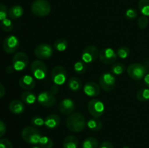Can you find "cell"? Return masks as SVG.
Masks as SVG:
<instances>
[{
    "label": "cell",
    "instance_id": "ab89813d",
    "mask_svg": "<svg viewBox=\"0 0 149 148\" xmlns=\"http://www.w3.org/2000/svg\"><path fill=\"white\" fill-rule=\"evenodd\" d=\"M99 148H113V146L110 142L104 141L103 142H102V144L100 145Z\"/></svg>",
    "mask_w": 149,
    "mask_h": 148
},
{
    "label": "cell",
    "instance_id": "74e56055",
    "mask_svg": "<svg viewBox=\"0 0 149 148\" xmlns=\"http://www.w3.org/2000/svg\"><path fill=\"white\" fill-rule=\"evenodd\" d=\"M0 148H13V147L9 139L2 138L0 139Z\"/></svg>",
    "mask_w": 149,
    "mask_h": 148
},
{
    "label": "cell",
    "instance_id": "d4e9b609",
    "mask_svg": "<svg viewBox=\"0 0 149 148\" xmlns=\"http://www.w3.org/2000/svg\"><path fill=\"white\" fill-rule=\"evenodd\" d=\"M126 70V67L124 64L121 62H116V63L113 64V65L111 68V71L113 75H119L124 73V72Z\"/></svg>",
    "mask_w": 149,
    "mask_h": 148
},
{
    "label": "cell",
    "instance_id": "7402d4cb",
    "mask_svg": "<svg viewBox=\"0 0 149 148\" xmlns=\"http://www.w3.org/2000/svg\"><path fill=\"white\" fill-rule=\"evenodd\" d=\"M68 88L73 91H79L81 88V81L77 77H71L69 80H68Z\"/></svg>",
    "mask_w": 149,
    "mask_h": 148
},
{
    "label": "cell",
    "instance_id": "83f0119b",
    "mask_svg": "<svg viewBox=\"0 0 149 148\" xmlns=\"http://www.w3.org/2000/svg\"><path fill=\"white\" fill-rule=\"evenodd\" d=\"M138 8L143 15L149 16V0H140Z\"/></svg>",
    "mask_w": 149,
    "mask_h": 148
},
{
    "label": "cell",
    "instance_id": "f35d334b",
    "mask_svg": "<svg viewBox=\"0 0 149 148\" xmlns=\"http://www.w3.org/2000/svg\"><path fill=\"white\" fill-rule=\"evenodd\" d=\"M5 132H6L5 123H4L2 120H0V138L2 137V136L5 134Z\"/></svg>",
    "mask_w": 149,
    "mask_h": 148
},
{
    "label": "cell",
    "instance_id": "ac0fdd59",
    "mask_svg": "<svg viewBox=\"0 0 149 148\" xmlns=\"http://www.w3.org/2000/svg\"><path fill=\"white\" fill-rule=\"evenodd\" d=\"M45 121V125L48 129H54L58 127V126L60 125V123H61V119H60L59 116L57 115L51 114L47 116Z\"/></svg>",
    "mask_w": 149,
    "mask_h": 148
},
{
    "label": "cell",
    "instance_id": "4316f807",
    "mask_svg": "<svg viewBox=\"0 0 149 148\" xmlns=\"http://www.w3.org/2000/svg\"><path fill=\"white\" fill-rule=\"evenodd\" d=\"M137 100L140 102H146L149 100V89L143 88L140 89L136 94Z\"/></svg>",
    "mask_w": 149,
    "mask_h": 148
},
{
    "label": "cell",
    "instance_id": "44dd1931",
    "mask_svg": "<svg viewBox=\"0 0 149 148\" xmlns=\"http://www.w3.org/2000/svg\"><path fill=\"white\" fill-rule=\"evenodd\" d=\"M23 15V8L20 5H14L9 10L8 15L12 19H18Z\"/></svg>",
    "mask_w": 149,
    "mask_h": 148
},
{
    "label": "cell",
    "instance_id": "5bb4252c",
    "mask_svg": "<svg viewBox=\"0 0 149 148\" xmlns=\"http://www.w3.org/2000/svg\"><path fill=\"white\" fill-rule=\"evenodd\" d=\"M37 101L41 105L49 107L55 104L56 98L50 91H42L38 95Z\"/></svg>",
    "mask_w": 149,
    "mask_h": 148
},
{
    "label": "cell",
    "instance_id": "603a6c76",
    "mask_svg": "<svg viewBox=\"0 0 149 148\" xmlns=\"http://www.w3.org/2000/svg\"><path fill=\"white\" fill-rule=\"evenodd\" d=\"M22 102L25 104H33L36 100V95L31 91H25L21 94Z\"/></svg>",
    "mask_w": 149,
    "mask_h": 148
},
{
    "label": "cell",
    "instance_id": "d6986e66",
    "mask_svg": "<svg viewBox=\"0 0 149 148\" xmlns=\"http://www.w3.org/2000/svg\"><path fill=\"white\" fill-rule=\"evenodd\" d=\"M10 110L15 115H20L25 110V105L23 102L20 100H13L9 105Z\"/></svg>",
    "mask_w": 149,
    "mask_h": 148
},
{
    "label": "cell",
    "instance_id": "6da1fadb",
    "mask_svg": "<svg viewBox=\"0 0 149 148\" xmlns=\"http://www.w3.org/2000/svg\"><path fill=\"white\" fill-rule=\"evenodd\" d=\"M86 124L87 122L84 117L79 113H72L66 120L67 128L71 131L77 133L81 131L85 128Z\"/></svg>",
    "mask_w": 149,
    "mask_h": 148
},
{
    "label": "cell",
    "instance_id": "9a60e30c",
    "mask_svg": "<svg viewBox=\"0 0 149 148\" xmlns=\"http://www.w3.org/2000/svg\"><path fill=\"white\" fill-rule=\"evenodd\" d=\"M75 108L74 101L71 99H64L59 104V110L61 113L65 115H69L72 113Z\"/></svg>",
    "mask_w": 149,
    "mask_h": 148
},
{
    "label": "cell",
    "instance_id": "4fadbf2b",
    "mask_svg": "<svg viewBox=\"0 0 149 148\" xmlns=\"http://www.w3.org/2000/svg\"><path fill=\"white\" fill-rule=\"evenodd\" d=\"M99 53L97 47L90 45L85 47L81 53V60L85 63H90L95 60L98 57Z\"/></svg>",
    "mask_w": 149,
    "mask_h": 148
},
{
    "label": "cell",
    "instance_id": "7a4b0ae2",
    "mask_svg": "<svg viewBox=\"0 0 149 148\" xmlns=\"http://www.w3.org/2000/svg\"><path fill=\"white\" fill-rule=\"evenodd\" d=\"M21 136L27 143L31 145H37L42 138V133L36 128L33 126H26L22 131Z\"/></svg>",
    "mask_w": 149,
    "mask_h": 148
},
{
    "label": "cell",
    "instance_id": "2e32d148",
    "mask_svg": "<svg viewBox=\"0 0 149 148\" xmlns=\"http://www.w3.org/2000/svg\"><path fill=\"white\" fill-rule=\"evenodd\" d=\"M84 92L89 97H96L100 92V86L93 81L87 82L84 86Z\"/></svg>",
    "mask_w": 149,
    "mask_h": 148
},
{
    "label": "cell",
    "instance_id": "b9f144b4",
    "mask_svg": "<svg viewBox=\"0 0 149 148\" xmlns=\"http://www.w3.org/2000/svg\"><path fill=\"white\" fill-rule=\"evenodd\" d=\"M5 94V89H4V86L0 83V99L2 98Z\"/></svg>",
    "mask_w": 149,
    "mask_h": 148
},
{
    "label": "cell",
    "instance_id": "7c38bea8",
    "mask_svg": "<svg viewBox=\"0 0 149 148\" xmlns=\"http://www.w3.org/2000/svg\"><path fill=\"white\" fill-rule=\"evenodd\" d=\"M52 79L54 84L62 85L67 79V72L62 66H55L52 71Z\"/></svg>",
    "mask_w": 149,
    "mask_h": 148
},
{
    "label": "cell",
    "instance_id": "f6af8a7d",
    "mask_svg": "<svg viewBox=\"0 0 149 148\" xmlns=\"http://www.w3.org/2000/svg\"><path fill=\"white\" fill-rule=\"evenodd\" d=\"M32 148H41V147H37V146H35V147H33Z\"/></svg>",
    "mask_w": 149,
    "mask_h": 148
},
{
    "label": "cell",
    "instance_id": "9c48e42d",
    "mask_svg": "<svg viewBox=\"0 0 149 148\" xmlns=\"http://www.w3.org/2000/svg\"><path fill=\"white\" fill-rule=\"evenodd\" d=\"M34 54L38 59L45 60L52 57L53 54V49L52 46L48 44H41L35 48Z\"/></svg>",
    "mask_w": 149,
    "mask_h": 148
},
{
    "label": "cell",
    "instance_id": "8992f818",
    "mask_svg": "<svg viewBox=\"0 0 149 148\" xmlns=\"http://www.w3.org/2000/svg\"><path fill=\"white\" fill-rule=\"evenodd\" d=\"M88 110L90 114L95 118L101 117L105 112L104 104L97 99L91 100L88 103Z\"/></svg>",
    "mask_w": 149,
    "mask_h": 148
},
{
    "label": "cell",
    "instance_id": "8fae6325",
    "mask_svg": "<svg viewBox=\"0 0 149 148\" xmlns=\"http://www.w3.org/2000/svg\"><path fill=\"white\" fill-rule=\"evenodd\" d=\"M99 57L103 63L111 65L116 62L117 59V54L111 48H105L100 52Z\"/></svg>",
    "mask_w": 149,
    "mask_h": 148
},
{
    "label": "cell",
    "instance_id": "ffe728a7",
    "mask_svg": "<svg viewBox=\"0 0 149 148\" xmlns=\"http://www.w3.org/2000/svg\"><path fill=\"white\" fill-rule=\"evenodd\" d=\"M78 145V139L73 135H69V136H66L63 142V148H77Z\"/></svg>",
    "mask_w": 149,
    "mask_h": 148
},
{
    "label": "cell",
    "instance_id": "484cf974",
    "mask_svg": "<svg viewBox=\"0 0 149 148\" xmlns=\"http://www.w3.org/2000/svg\"><path fill=\"white\" fill-rule=\"evenodd\" d=\"M98 141L96 138L90 137L87 138L82 144V148H97Z\"/></svg>",
    "mask_w": 149,
    "mask_h": 148
},
{
    "label": "cell",
    "instance_id": "f1b7e54d",
    "mask_svg": "<svg viewBox=\"0 0 149 148\" xmlns=\"http://www.w3.org/2000/svg\"><path fill=\"white\" fill-rule=\"evenodd\" d=\"M54 47L59 52H63L68 47V41L65 39H57L54 43Z\"/></svg>",
    "mask_w": 149,
    "mask_h": 148
},
{
    "label": "cell",
    "instance_id": "4dcf8cb0",
    "mask_svg": "<svg viewBox=\"0 0 149 148\" xmlns=\"http://www.w3.org/2000/svg\"><path fill=\"white\" fill-rule=\"evenodd\" d=\"M0 26H1V29L5 32H10L11 30H13V28H14L13 23L10 19L8 18H6L1 21Z\"/></svg>",
    "mask_w": 149,
    "mask_h": 148
},
{
    "label": "cell",
    "instance_id": "60d3db41",
    "mask_svg": "<svg viewBox=\"0 0 149 148\" xmlns=\"http://www.w3.org/2000/svg\"><path fill=\"white\" fill-rule=\"evenodd\" d=\"M59 86H58V85H57V84H53V85L52 86L50 87V92L52 93V94H58V92H59Z\"/></svg>",
    "mask_w": 149,
    "mask_h": 148
},
{
    "label": "cell",
    "instance_id": "f546056e",
    "mask_svg": "<svg viewBox=\"0 0 149 148\" xmlns=\"http://www.w3.org/2000/svg\"><path fill=\"white\" fill-rule=\"evenodd\" d=\"M74 71L78 75H81V74L84 73L85 71H87V65L86 63L82 60L77 61L74 65Z\"/></svg>",
    "mask_w": 149,
    "mask_h": 148
},
{
    "label": "cell",
    "instance_id": "8d00e7d4",
    "mask_svg": "<svg viewBox=\"0 0 149 148\" xmlns=\"http://www.w3.org/2000/svg\"><path fill=\"white\" fill-rule=\"evenodd\" d=\"M7 15H8V11L6 6L0 4V21H2L4 19L7 18Z\"/></svg>",
    "mask_w": 149,
    "mask_h": 148
},
{
    "label": "cell",
    "instance_id": "ee69618b",
    "mask_svg": "<svg viewBox=\"0 0 149 148\" xmlns=\"http://www.w3.org/2000/svg\"><path fill=\"white\" fill-rule=\"evenodd\" d=\"M14 70L15 69H14V68H13V65H10V66H8L7 68H6V72H7V73L10 74V73H12L13 71H14Z\"/></svg>",
    "mask_w": 149,
    "mask_h": 148
},
{
    "label": "cell",
    "instance_id": "5b68a950",
    "mask_svg": "<svg viewBox=\"0 0 149 148\" xmlns=\"http://www.w3.org/2000/svg\"><path fill=\"white\" fill-rule=\"evenodd\" d=\"M31 71L35 78L44 79L47 74V67L42 60H35L31 65Z\"/></svg>",
    "mask_w": 149,
    "mask_h": 148
},
{
    "label": "cell",
    "instance_id": "30bf717a",
    "mask_svg": "<svg viewBox=\"0 0 149 148\" xmlns=\"http://www.w3.org/2000/svg\"><path fill=\"white\" fill-rule=\"evenodd\" d=\"M20 41L15 36H9L5 38L3 42V49L7 54H13L18 49Z\"/></svg>",
    "mask_w": 149,
    "mask_h": 148
},
{
    "label": "cell",
    "instance_id": "e0dca14e",
    "mask_svg": "<svg viewBox=\"0 0 149 148\" xmlns=\"http://www.w3.org/2000/svg\"><path fill=\"white\" fill-rule=\"evenodd\" d=\"M19 85L22 89L25 90H32L34 89L36 82L34 78L29 75H25L22 76L19 80Z\"/></svg>",
    "mask_w": 149,
    "mask_h": 148
},
{
    "label": "cell",
    "instance_id": "ba28073f",
    "mask_svg": "<svg viewBox=\"0 0 149 148\" xmlns=\"http://www.w3.org/2000/svg\"><path fill=\"white\" fill-rule=\"evenodd\" d=\"M100 86L105 91H110L114 88L116 84V78L114 75L109 73H106L101 75L99 78Z\"/></svg>",
    "mask_w": 149,
    "mask_h": 148
},
{
    "label": "cell",
    "instance_id": "3957f363",
    "mask_svg": "<svg viewBox=\"0 0 149 148\" xmlns=\"http://www.w3.org/2000/svg\"><path fill=\"white\" fill-rule=\"evenodd\" d=\"M31 9L32 13L36 17H46L50 13L51 5L47 0H35Z\"/></svg>",
    "mask_w": 149,
    "mask_h": 148
},
{
    "label": "cell",
    "instance_id": "cb8c5ba5",
    "mask_svg": "<svg viewBox=\"0 0 149 148\" xmlns=\"http://www.w3.org/2000/svg\"><path fill=\"white\" fill-rule=\"evenodd\" d=\"M87 125L89 129L93 131H98L103 127V123L97 118L90 119L87 123Z\"/></svg>",
    "mask_w": 149,
    "mask_h": 148
},
{
    "label": "cell",
    "instance_id": "52a82bcc",
    "mask_svg": "<svg viewBox=\"0 0 149 148\" xmlns=\"http://www.w3.org/2000/svg\"><path fill=\"white\" fill-rule=\"evenodd\" d=\"M29 57L24 52H19L13 58V66L17 71H21L26 68L29 65Z\"/></svg>",
    "mask_w": 149,
    "mask_h": 148
},
{
    "label": "cell",
    "instance_id": "7bdbcfd3",
    "mask_svg": "<svg viewBox=\"0 0 149 148\" xmlns=\"http://www.w3.org/2000/svg\"><path fill=\"white\" fill-rule=\"evenodd\" d=\"M144 83L146 85V86L149 88V73L148 74H146L145 75V77H144Z\"/></svg>",
    "mask_w": 149,
    "mask_h": 148
},
{
    "label": "cell",
    "instance_id": "d590c367",
    "mask_svg": "<svg viewBox=\"0 0 149 148\" xmlns=\"http://www.w3.org/2000/svg\"><path fill=\"white\" fill-rule=\"evenodd\" d=\"M138 16V12L135 9H128L125 12V17L128 20H134Z\"/></svg>",
    "mask_w": 149,
    "mask_h": 148
},
{
    "label": "cell",
    "instance_id": "836d02e7",
    "mask_svg": "<svg viewBox=\"0 0 149 148\" xmlns=\"http://www.w3.org/2000/svg\"><path fill=\"white\" fill-rule=\"evenodd\" d=\"M148 25V18L147 16L142 15L138 20V26L141 29H145Z\"/></svg>",
    "mask_w": 149,
    "mask_h": 148
},
{
    "label": "cell",
    "instance_id": "e575fe53",
    "mask_svg": "<svg viewBox=\"0 0 149 148\" xmlns=\"http://www.w3.org/2000/svg\"><path fill=\"white\" fill-rule=\"evenodd\" d=\"M32 126H36V127H41L43 125H45V121L42 118L39 117V116H35V117L32 118L31 120Z\"/></svg>",
    "mask_w": 149,
    "mask_h": 148
},
{
    "label": "cell",
    "instance_id": "d6a6232c",
    "mask_svg": "<svg viewBox=\"0 0 149 148\" xmlns=\"http://www.w3.org/2000/svg\"><path fill=\"white\" fill-rule=\"evenodd\" d=\"M130 53V49L127 46H121L117 49V52H116L118 56L122 59H125L127 57Z\"/></svg>",
    "mask_w": 149,
    "mask_h": 148
},
{
    "label": "cell",
    "instance_id": "277c9868",
    "mask_svg": "<svg viewBox=\"0 0 149 148\" xmlns=\"http://www.w3.org/2000/svg\"><path fill=\"white\" fill-rule=\"evenodd\" d=\"M127 73L132 79L139 81L146 75V68L140 63H132L127 68Z\"/></svg>",
    "mask_w": 149,
    "mask_h": 148
},
{
    "label": "cell",
    "instance_id": "1f68e13d",
    "mask_svg": "<svg viewBox=\"0 0 149 148\" xmlns=\"http://www.w3.org/2000/svg\"><path fill=\"white\" fill-rule=\"evenodd\" d=\"M41 148H52L53 141L48 136H42L39 142Z\"/></svg>",
    "mask_w": 149,
    "mask_h": 148
}]
</instances>
